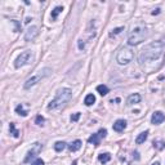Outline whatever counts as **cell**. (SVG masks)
Wrapping results in <instances>:
<instances>
[{
    "label": "cell",
    "instance_id": "1",
    "mask_svg": "<svg viewBox=\"0 0 165 165\" xmlns=\"http://www.w3.org/2000/svg\"><path fill=\"white\" fill-rule=\"evenodd\" d=\"M164 56V44L161 41H154L146 45L139 56L141 66L147 71H154V63H159Z\"/></svg>",
    "mask_w": 165,
    "mask_h": 165
},
{
    "label": "cell",
    "instance_id": "2",
    "mask_svg": "<svg viewBox=\"0 0 165 165\" xmlns=\"http://www.w3.org/2000/svg\"><path fill=\"white\" fill-rule=\"evenodd\" d=\"M147 38V29L143 25H136L132 27L128 36V44L130 46L138 45Z\"/></svg>",
    "mask_w": 165,
    "mask_h": 165
},
{
    "label": "cell",
    "instance_id": "3",
    "mask_svg": "<svg viewBox=\"0 0 165 165\" xmlns=\"http://www.w3.org/2000/svg\"><path fill=\"white\" fill-rule=\"evenodd\" d=\"M72 96V90L70 88H62L56 93V97L50 101V103L48 105V110H57L61 106H63Z\"/></svg>",
    "mask_w": 165,
    "mask_h": 165
},
{
    "label": "cell",
    "instance_id": "4",
    "mask_svg": "<svg viewBox=\"0 0 165 165\" xmlns=\"http://www.w3.org/2000/svg\"><path fill=\"white\" fill-rule=\"evenodd\" d=\"M50 72H52V70H50L49 67H44V69L39 70V71H36V74H35V75H32L31 77H29V79L25 81V84H23V88H25V89H30L31 86L36 85L41 79H44V77L49 76Z\"/></svg>",
    "mask_w": 165,
    "mask_h": 165
},
{
    "label": "cell",
    "instance_id": "5",
    "mask_svg": "<svg viewBox=\"0 0 165 165\" xmlns=\"http://www.w3.org/2000/svg\"><path fill=\"white\" fill-rule=\"evenodd\" d=\"M32 61H34V52L32 50H25V52H22L17 57V60L14 61V67L19 69V67H22V66L31 63Z\"/></svg>",
    "mask_w": 165,
    "mask_h": 165
},
{
    "label": "cell",
    "instance_id": "6",
    "mask_svg": "<svg viewBox=\"0 0 165 165\" xmlns=\"http://www.w3.org/2000/svg\"><path fill=\"white\" fill-rule=\"evenodd\" d=\"M134 58V53L130 48H121L116 56V61L119 65H128Z\"/></svg>",
    "mask_w": 165,
    "mask_h": 165
},
{
    "label": "cell",
    "instance_id": "7",
    "mask_svg": "<svg viewBox=\"0 0 165 165\" xmlns=\"http://www.w3.org/2000/svg\"><path fill=\"white\" fill-rule=\"evenodd\" d=\"M41 148H43V146H41L40 143H35V144H34V147L31 148V150H30L29 152H27V156L25 158V160H23V163H29L31 159H34L35 156H36V155L39 154V152L41 151Z\"/></svg>",
    "mask_w": 165,
    "mask_h": 165
},
{
    "label": "cell",
    "instance_id": "8",
    "mask_svg": "<svg viewBox=\"0 0 165 165\" xmlns=\"http://www.w3.org/2000/svg\"><path fill=\"white\" fill-rule=\"evenodd\" d=\"M38 35H39V27L38 26H31L26 30V32H25V40L31 41V40H34Z\"/></svg>",
    "mask_w": 165,
    "mask_h": 165
},
{
    "label": "cell",
    "instance_id": "9",
    "mask_svg": "<svg viewBox=\"0 0 165 165\" xmlns=\"http://www.w3.org/2000/svg\"><path fill=\"white\" fill-rule=\"evenodd\" d=\"M165 120V115L161 112V111H156L152 113V117H151V123L154 124V125H159V124H161L163 121Z\"/></svg>",
    "mask_w": 165,
    "mask_h": 165
},
{
    "label": "cell",
    "instance_id": "10",
    "mask_svg": "<svg viewBox=\"0 0 165 165\" xmlns=\"http://www.w3.org/2000/svg\"><path fill=\"white\" fill-rule=\"evenodd\" d=\"M125 128H127V121H125V120H123V119H119V120H116L115 123H113V125H112V129H113V130H115V132H117V133L123 132Z\"/></svg>",
    "mask_w": 165,
    "mask_h": 165
},
{
    "label": "cell",
    "instance_id": "11",
    "mask_svg": "<svg viewBox=\"0 0 165 165\" xmlns=\"http://www.w3.org/2000/svg\"><path fill=\"white\" fill-rule=\"evenodd\" d=\"M128 106H132L134 103H139L141 102V96L138 93H134V94H130V96L128 97Z\"/></svg>",
    "mask_w": 165,
    "mask_h": 165
},
{
    "label": "cell",
    "instance_id": "12",
    "mask_svg": "<svg viewBox=\"0 0 165 165\" xmlns=\"http://www.w3.org/2000/svg\"><path fill=\"white\" fill-rule=\"evenodd\" d=\"M80 147H81V141L80 139H76V141H74L72 143L69 144V150L71 152H75L77 150H80Z\"/></svg>",
    "mask_w": 165,
    "mask_h": 165
},
{
    "label": "cell",
    "instance_id": "13",
    "mask_svg": "<svg viewBox=\"0 0 165 165\" xmlns=\"http://www.w3.org/2000/svg\"><path fill=\"white\" fill-rule=\"evenodd\" d=\"M98 160H99L101 163L106 164V163H108L110 160H111V155H110L108 152H103V154H99V155H98Z\"/></svg>",
    "mask_w": 165,
    "mask_h": 165
},
{
    "label": "cell",
    "instance_id": "14",
    "mask_svg": "<svg viewBox=\"0 0 165 165\" xmlns=\"http://www.w3.org/2000/svg\"><path fill=\"white\" fill-rule=\"evenodd\" d=\"M99 138H101V137L98 136V133H97V134H92L88 138V142L89 143H93L94 146H99Z\"/></svg>",
    "mask_w": 165,
    "mask_h": 165
},
{
    "label": "cell",
    "instance_id": "15",
    "mask_svg": "<svg viewBox=\"0 0 165 165\" xmlns=\"http://www.w3.org/2000/svg\"><path fill=\"white\" fill-rule=\"evenodd\" d=\"M147 137H148V132L146 130V132H142L141 134L137 137V139H136V143L137 144H141V143H143L144 141L147 139Z\"/></svg>",
    "mask_w": 165,
    "mask_h": 165
},
{
    "label": "cell",
    "instance_id": "16",
    "mask_svg": "<svg viewBox=\"0 0 165 165\" xmlns=\"http://www.w3.org/2000/svg\"><path fill=\"white\" fill-rule=\"evenodd\" d=\"M94 102H96V97H94V94H88V96L85 97V99H84L85 106H92Z\"/></svg>",
    "mask_w": 165,
    "mask_h": 165
},
{
    "label": "cell",
    "instance_id": "17",
    "mask_svg": "<svg viewBox=\"0 0 165 165\" xmlns=\"http://www.w3.org/2000/svg\"><path fill=\"white\" fill-rule=\"evenodd\" d=\"M62 10H63V7H56V8H54V9L52 10V14H50L52 19H57L58 14L62 13Z\"/></svg>",
    "mask_w": 165,
    "mask_h": 165
},
{
    "label": "cell",
    "instance_id": "18",
    "mask_svg": "<svg viewBox=\"0 0 165 165\" xmlns=\"http://www.w3.org/2000/svg\"><path fill=\"white\" fill-rule=\"evenodd\" d=\"M65 147H66V143L65 142H56V144H54V150H56V152H62L65 150Z\"/></svg>",
    "mask_w": 165,
    "mask_h": 165
},
{
    "label": "cell",
    "instance_id": "19",
    "mask_svg": "<svg viewBox=\"0 0 165 165\" xmlns=\"http://www.w3.org/2000/svg\"><path fill=\"white\" fill-rule=\"evenodd\" d=\"M97 92L101 94V96H106L108 93V88L106 85H98L97 86Z\"/></svg>",
    "mask_w": 165,
    "mask_h": 165
},
{
    "label": "cell",
    "instance_id": "20",
    "mask_svg": "<svg viewBox=\"0 0 165 165\" xmlns=\"http://www.w3.org/2000/svg\"><path fill=\"white\" fill-rule=\"evenodd\" d=\"M9 132H10V134L13 136V137H15V138H18L19 137V132L15 129V127H14V124L13 123H10L9 124Z\"/></svg>",
    "mask_w": 165,
    "mask_h": 165
},
{
    "label": "cell",
    "instance_id": "21",
    "mask_svg": "<svg viewBox=\"0 0 165 165\" xmlns=\"http://www.w3.org/2000/svg\"><path fill=\"white\" fill-rule=\"evenodd\" d=\"M154 148H156V150L165 148V141H154Z\"/></svg>",
    "mask_w": 165,
    "mask_h": 165
},
{
    "label": "cell",
    "instance_id": "22",
    "mask_svg": "<svg viewBox=\"0 0 165 165\" xmlns=\"http://www.w3.org/2000/svg\"><path fill=\"white\" fill-rule=\"evenodd\" d=\"M15 112H17L18 115L27 116V111H25V110H23V106H22V105H18L17 107H15Z\"/></svg>",
    "mask_w": 165,
    "mask_h": 165
},
{
    "label": "cell",
    "instance_id": "23",
    "mask_svg": "<svg viewBox=\"0 0 165 165\" xmlns=\"http://www.w3.org/2000/svg\"><path fill=\"white\" fill-rule=\"evenodd\" d=\"M44 121H45V119L41 115H38L36 119H35V123H36L38 125H43V124H44Z\"/></svg>",
    "mask_w": 165,
    "mask_h": 165
},
{
    "label": "cell",
    "instance_id": "24",
    "mask_svg": "<svg viewBox=\"0 0 165 165\" xmlns=\"http://www.w3.org/2000/svg\"><path fill=\"white\" fill-rule=\"evenodd\" d=\"M124 30V27H117V29H115V30H112V32L111 34H110V36H115V35H117V34H120L121 32V31H123Z\"/></svg>",
    "mask_w": 165,
    "mask_h": 165
},
{
    "label": "cell",
    "instance_id": "25",
    "mask_svg": "<svg viewBox=\"0 0 165 165\" xmlns=\"http://www.w3.org/2000/svg\"><path fill=\"white\" fill-rule=\"evenodd\" d=\"M98 136H99L101 138H105V137L107 136V130H106V129H99V132H98Z\"/></svg>",
    "mask_w": 165,
    "mask_h": 165
},
{
    "label": "cell",
    "instance_id": "26",
    "mask_svg": "<svg viewBox=\"0 0 165 165\" xmlns=\"http://www.w3.org/2000/svg\"><path fill=\"white\" fill-rule=\"evenodd\" d=\"M31 165H44V160H41V159H36L35 161L31 164Z\"/></svg>",
    "mask_w": 165,
    "mask_h": 165
},
{
    "label": "cell",
    "instance_id": "27",
    "mask_svg": "<svg viewBox=\"0 0 165 165\" xmlns=\"http://www.w3.org/2000/svg\"><path fill=\"white\" fill-rule=\"evenodd\" d=\"M79 117H80V112H76L75 115L71 116V120H72V121H77V120H79Z\"/></svg>",
    "mask_w": 165,
    "mask_h": 165
},
{
    "label": "cell",
    "instance_id": "28",
    "mask_svg": "<svg viewBox=\"0 0 165 165\" xmlns=\"http://www.w3.org/2000/svg\"><path fill=\"white\" fill-rule=\"evenodd\" d=\"M152 165H160V163H158V161H156V163H154Z\"/></svg>",
    "mask_w": 165,
    "mask_h": 165
}]
</instances>
